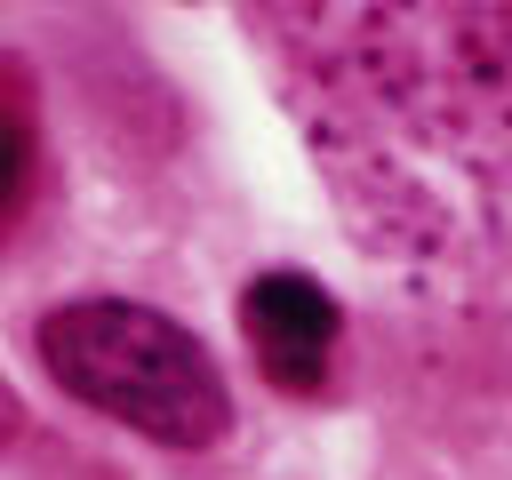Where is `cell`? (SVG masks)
<instances>
[{"label":"cell","instance_id":"cell-3","mask_svg":"<svg viewBox=\"0 0 512 480\" xmlns=\"http://www.w3.org/2000/svg\"><path fill=\"white\" fill-rule=\"evenodd\" d=\"M24 192H32V112H24V96L0 80V232L16 224Z\"/></svg>","mask_w":512,"mask_h":480},{"label":"cell","instance_id":"cell-2","mask_svg":"<svg viewBox=\"0 0 512 480\" xmlns=\"http://www.w3.org/2000/svg\"><path fill=\"white\" fill-rule=\"evenodd\" d=\"M240 336H248L256 368L280 392L304 400V392L328 384V352L344 336V312H336V296L312 272H256L240 288Z\"/></svg>","mask_w":512,"mask_h":480},{"label":"cell","instance_id":"cell-4","mask_svg":"<svg viewBox=\"0 0 512 480\" xmlns=\"http://www.w3.org/2000/svg\"><path fill=\"white\" fill-rule=\"evenodd\" d=\"M8 424H16V400H8V392H0V432H8Z\"/></svg>","mask_w":512,"mask_h":480},{"label":"cell","instance_id":"cell-1","mask_svg":"<svg viewBox=\"0 0 512 480\" xmlns=\"http://www.w3.org/2000/svg\"><path fill=\"white\" fill-rule=\"evenodd\" d=\"M40 368L96 416L160 440V448H216L232 432V384L216 368V352L160 304L136 296H72L56 312H40L32 328Z\"/></svg>","mask_w":512,"mask_h":480}]
</instances>
